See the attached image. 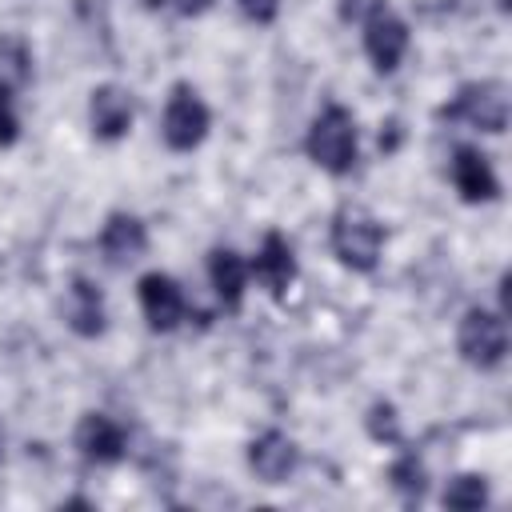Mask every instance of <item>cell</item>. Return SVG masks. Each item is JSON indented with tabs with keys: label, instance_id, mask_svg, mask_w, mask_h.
I'll use <instances>...</instances> for the list:
<instances>
[{
	"label": "cell",
	"instance_id": "cell-8",
	"mask_svg": "<svg viewBox=\"0 0 512 512\" xmlns=\"http://www.w3.org/2000/svg\"><path fill=\"white\" fill-rule=\"evenodd\" d=\"M452 184H456L460 200H468V204H484V200L500 196V184H496V172H492L488 156L468 148V144H460L452 152Z\"/></svg>",
	"mask_w": 512,
	"mask_h": 512
},
{
	"label": "cell",
	"instance_id": "cell-1",
	"mask_svg": "<svg viewBox=\"0 0 512 512\" xmlns=\"http://www.w3.org/2000/svg\"><path fill=\"white\" fill-rule=\"evenodd\" d=\"M304 148L324 172H332V176L352 172V164H356V120H352V112L340 108V104H328L312 120Z\"/></svg>",
	"mask_w": 512,
	"mask_h": 512
},
{
	"label": "cell",
	"instance_id": "cell-12",
	"mask_svg": "<svg viewBox=\"0 0 512 512\" xmlns=\"http://www.w3.org/2000/svg\"><path fill=\"white\" fill-rule=\"evenodd\" d=\"M252 276H256L276 300H280V296L288 292V284L296 280V260H292V248H288V240H284L280 232H268V236H264L256 260H252Z\"/></svg>",
	"mask_w": 512,
	"mask_h": 512
},
{
	"label": "cell",
	"instance_id": "cell-14",
	"mask_svg": "<svg viewBox=\"0 0 512 512\" xmlns=\"http://www.w3.org/2000/svg\"><path fill=\"white\" fill-rule=\"evenodd\" d=\"M208 276H212V288H216L220 304H224L228 312H236V308H240V300H244L248 264H244L232 248H212V256H208Z\"/></svg>",
	"mask_w": 512,
	"mask_h": 512
},
{
	"label": "cell",
	"instance_id": "cell-17",
	"mask_svg": "<svg viewBox=\"0 0 512 512\" xmlns=\"http://www.w3.org/2000/svg\"><path fill=\"white\" fill-rule=\"evenodd\" d=\"M392 488L404 496V500H420L424 496V488H428V480H424V464L416 460V456H400L396 464H392Z\"/></svg>",
	"mask_w": 512,
	"mask_h": 512
},
{
	"label": "cell",
	"instance_id": "cell-10",
	"mask_svg": "<svg viewBox=\"0 0 512 512\" xmlns=\"http://www.w3.org/2000/svg\"><path fill=\"white\" fill-rule=\"evenodd\" d=\"M296 444L284 436V432H276V428H268V432H260L252 444H248V464H252V472L264 480V484H284L288 476H292V468H296Z\"/></svg>",
	"mask_w": 512,
	"mask_h": 512
},
{
	"label": "cell",
	"instance_id": "cell-6",
	"mask_svg": "<svg viewBox=\"0 0 512 512\" xmlns=\"http://www.w3.org/2000/svg\"><path fill=\"white\" fill-rule=\"evenodd\" d=\"M408 48V24L384 8V0L364 16V52L376 72H392Z\"/></svg>",
	"mask_w": 512,
	"mask_h": 512
},
{
	"label": "cell",
	"instance_id": "cell-5",
	"mask_svg": "<svg viewBox=\"0 0 512 512\" xmlns=\"http://www.w3.org/2000/svg\"><path fill=\"white\" fill-rule=\"evenodd\" d=\"M460 356L472 368H496L508 352V332H504V316L484 312V308H468L460 320Z\"/></svg>",
	"mask_w": 512,
	"mask_h": 512
},
{
	"label": "cell",
	"instance_id": "cell-9",
	"mask_svg": "<svg viewBox=\"0 0 512 512\" xmlns=\"http://www.w3.org/2000/svg\"><path fill=\"white\" fill-rule=\"evenodd\" d=\"M76 448H80V456L92 460V464H116V460L124 456V448H128V436H124V428H120L112 416L88 412V416L76 424Z\"/></svg>",
	"mask_w": 512,
	"mask_h": 512
},
{
	"label": "cell",
	"instance_id": "cell-2",
	"mask_svg": "<svg viewBox=\"0 0 512 512\" xmlns=\"http://www.w3.org/2000/svg\"><path fill=\"white\" fill-rule=\"evenodd\" d=\"M380 244H384V228L376 224L372 212L348 204L336 212L332 220V252L340 256L344 268L352 272H372L380 260Z\"/></svg>",
	"mask_w": 512,
	"mask_h": 512
},
{
	"label": "cell",
	"instance_id": "cell-22",
	"mask_svg": "<svg viewBox=\"0 0 512 512\" xmlns=\"http://www.w3.org/2000/svg\"><path fill=\"white\" fill-rule=\"evenodd\" d=\"M152 8H160V4H176V12H184V16H196V12H204L212 0H148Z\"/></svg>",
	"mask_w": 512,
	"mask_h": 512
},
{
	"label": "cell",
	"instance_id": "cell-11",
	"mask_svg": "<svg viewBox=\"0 0 512 512\" xmlns=\"http://www.w3.org/2000/svg\"><path fill=\"white\" fill-rule=\"evenodd\" d=\"M88 116H92V132L100 140H120L132 128V96L120 84H100L92 92Z\"/></svg>",
	"mask_w": 512,
	"mask_h": 512
},
{
	"label": "cell",
	"instance_id": "cell-4",
	"mask_svg": "<svg viewBox=\"0 0 512 512\" xmlns=\"http://www.w3.org/2000/svg\"><path fill=\"white\" fill-rule=\"evenodd\" d=\"M160 136L172 152H192L204 136H208V108L196 96V88L176 84L168 104H164V120H160Z\"/></svg>",
	"mask_w": 512,
	"mask_h": 512
},
{
	"label": "cell",
	"instance_id": "cell-18",
	"mask_svg": "<svg viewBox=\"0 0 512 512\" xmlns=\"http://www.w3.org/2000/svg\"><path fill=\"white\" fill-rule=\"evenodd\" d=\"M368 432H372V440H384V444H396V440H400V424H396V408H392L388 400H380V404H372V412H368Z\"/></svg>",
	"mask_w": 512,
	"mask_h": 512
},
{
	"label": "cell",
	"instance_id": "cell-7",
	"mask_svg": "<svg viewBox=\"0 0 512 512\" xmlns=\"http://www.w3.org/2000/svg\"><path fill=\"white\" fill-rule=\"evenodd\" d=\"M140 308H144L148 328L172 332L184 320V292H180V284L172 276L148 272V276H140Z\"/></svg>",
	"mask_w": 512,
	"mask_h": 512
},
{
	"label": "cell",
	"instance_id": "cell-19",
	"mask_svg": "<svg viewBox=\"0 0 512 512\" xmlns=\"http://www.w3.org/2000/svg\"><path fill=\"white\" fill-rule=\"evenodd\" d=\"M16 136H20L16 104H12V92H8V84H0V148L16 144Z\"/></svg>",
	"mask_w": 512,
	"mask_h": 512
},
{
	"label": "cell",
	"instance_id": "cell-3",
	"mask_svg": "<svg viewBox=\"0 0 512 512\" xmlns=\"http://www.w3.org/2000/svg\"><path fill=\"white\" fill-rule=\"evenodd\" d=\"M440 120L452 124H472L480 132H504L508 128V92L496 80H480V84H464L456 92L452 104L440 108Z\"/></svg>",
	"mask_w": 512,
	"mask_h": 512
},
{
	"label": "cell",
	"instance_id": "cell-21",
	"mask_svg": "<svg viewBox=\"0 0 512 512\" xmlns=\"http://www.w3.org/2000/svg\"><path fill=\"white\" fill-rule=\"evenodd\" d=\"M380 0H340V16L344 20H364Z\"/></svg>",
	"mask_w": 512,
	"mask_h": 512
},
{
	"label": "cell",
	"instance_id": "cell-15",
	"mask_svg": "<svg viewBox=\"0 0 512 512\" xmlns=\"http://www.w3.org/2000/svg\"><path fill=\"white\" fill-rule=\"evenodd\" d=\"M68 324L76 336H100L104 332V296L84 276H76L68 288Z\"/></svg>",
	"mask_w": 512,
	"mask_h": 512
},
{
	"label": "cell",
	"instance_id": "cell-13",
	"mask_svg": "<svg viewBox=\"0 0 512 512\" xmlns=\"http://www.w3.org/2000/svg\"><path fill=\"white\" fill-rule=\"evenodd\" d=\"M144 248H148V232H144V224H140L136 216H128V212L108 216V224H104V232H100V252L108 256V264L124 268V264L140 260Z\"/></svg>",
	"mask_w": 512,
	"mask_h": 512
},
{
	"label": "cell",
	"instance_id": "cell-16",
	"mask_svg": "<svg viewBox=\"0 0 512 512\" xmlns=\"http://www.w3.org/2000/svg\"><path fill=\"white\" fill-rule=\"evenodd\" d=\"M444 504L456 508V512H476V508H484V504H488V484H484V476H472V472L456 476V480L444 488Z\"/></svg>",
	"mask_w": 512,
	"mask_h": 512
},
{
	"label": "cell",
	"instance_id": "cell-23",
	"mask_svg": "<svg viewBox=\"0 0 512 512\" xmlns=\"http://www.w3.org/2000/svg\"><path fill=\"white\" fill-rule=\"evenodd\" d=\"M0 460H4V436H0Z\"/></svg>",
	"mask_w": 512,
	"mask_h": 512
},
{
	"label": "cell",
	"instance_id": "cell-20",
	"mask_svg": "<svg viewBox=\"0 0 512 512\" xmlns=\"http://www.w3.org/2000/svg\"><path fill=\"white\" fill-rule=\"evenodd\" d=\"M240 4V12L248 16V20H256V24H268V20H276V12H280V0H236Z\"/></svg>",
	"mask_w": 512,
	"mask_h": 512
}]
</instances>
